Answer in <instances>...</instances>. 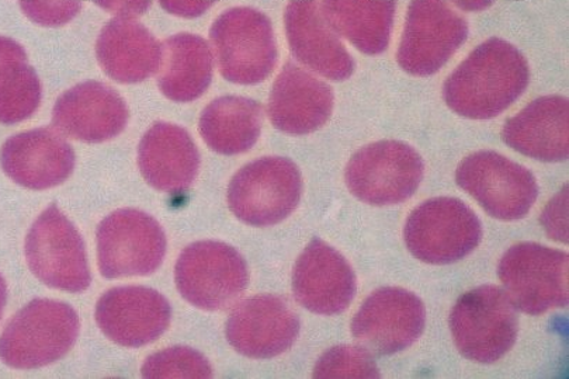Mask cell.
<instances>
[{
	"mask_svg": "<svg viewBox=\"0 0 569 379\" xmlns=\"http://www.w3.org/2000/svg\"><path fill=\"white\" fill-rule=\"evenodd\" d=\"M455 3L462 10H483L492 0H455Z\"/></svg>",
	"mask_w": 569,
	"mask_h": 379,
	"instance_id": "36",
	"label": "cell"
},
{
	"mask_svg": "<svg viewBox=\"0 0 569 379\" xmlns=\"http://www.w3.org/2000/svg\"><path fill=\"white\" fill-rule=\"evenodd\" d=\"M568 253L533 242L503 255L498 275L516 309L542 315L568 307Z\"/></svg>",
	"mask_w": 569,
	"mask_h": 379,
	"instance_id": "9",
	"label": "cell"
},
{
	"mask_svg": "<svg viewBox=\"0 0 569 379\" xmlns=\"http://www.w3.org/2000/svg\"><path fill=\"white\" fill-rule=\"evenodd\" d=\"M529 63L502 39L478 46L450 74L443 87L446 104L471 120L501 116L529 87Z\"/></svg>",
	"mask_w": 569,
	"mask_h": 379,
	"instance_id": "1",
	"label": "cell"
},
{
	"mask_svg": "<svg viewBox=\"0 0 569 379\" xmlns=\"http://www.w3.org/2000/svg\"><path fill=\"white\" fill-rule=\"evenodd\" d=\"M263 106L242 96L212 100L200 116L199 131L207 147L226 157L254 147L263 127Z\"/></svg>",
	"mask_w": 569,
	"mask_h": 379,
	"instance_id": "26",
	"label": "cell"
},
{
	"mask_svg": "<svg viewBox=\"0 0 569 379\" xmlns=\"http://www.w3.org/2000/svg\"><path fill=\"white\" fill-rule=\"evenodd\" d=\"M164 12L182 19H196L214 7L218 0H158Z\"/></svg>",
	"mask_w": 569,
	"mask_h": 379,
	"instance_id": "33",
	"label": "cell"
},
{
	"mask_svg": "<svg viewBox=\"0 0 569 379\" xmlns=\"http://www.w3.org/2000/svg\"><path fill=\"white\" fill-rule=\"evenodd\" d=\"M317 378H379L380 372L371 355L361 347L339 346L319 359Z\"/></svg>",
	"mask_w": 569,
	"mask_h": 379,
	"instance_id": "30",
	"label": "cell"
},
{
	"mask_svg": "<svg viewBox=\"0 0 569 379\" xmlns=\"http://www.w3.org/2000/svg\"><path fill=\"white\" fill-rule=\"evenodd\" d=\"M138 167L153 189L179 196L199 174V149L184 128L158 122L142 137L138 147Z\"/></svg>",
	"mask_w": 569,
	"mask_h": 379,
	"instance_id": "22",
	"label": "cell"
},
{
	"mask_svg": "<svg viewBox=\"0 0 569 379\" xmlns=\"http://www.w3.org/2000/svg\"><path fill=\"white\" fill-rule=\"evenodd\" d=\"M322 13L339 37L366 56H380L390 46L397 0H322Z\"/></svg>",
	"mask_w": 569,
	"mask_h": 379,
	"instance_id": "27",
	"label": "cell"
},
{
	"mask_svg": "<svg viewBox=\"0 0 569 379\" xmlns=\"http://www.w3.org/2000/svg\"><path fill=\"white\" fill-rule=\"evenodd\" d=\"M99 269L106 279L156 273L167 255V237L148 213L126 208L106 217L96 232Z\"/></svg>",
	"mask_w": 569,
	"mask_h": 379,
	"instance_id": "13",
	"label": "cell"
},
{
	"mask_svg": "<svg viewBox=\"0 0 569 379\" xmlns=\"http://www.w3.org/2000/svg\"><path fill=\"white\" fill-rule=\"evenodd\" d=\"M209 36L218 71L228 82L262 83L278 66L273 24L258 9H228L211 24Z\"/></svg>",
	"mask_w": 569,
	"mask_h": 379,
	"instance_id": "2",
	"label": "cell"
},
{
	"mask_svg": "<svg viewBox=\"0 0 569 379\" xmlns=\"http://www.w3.org/2000/svg\"><path fill=\"white\" fill-rule=\"evenodd\" d=\"M21 9L31 21L42 27L71 23L82 10V0H20Z\"/></svg>",
	"mask_w": 569,
	"mask_h": 379,
	"instance_id": "31",
	"label": "cell"
},
{
	"mask_svg": "<svg viewBox=\"0 0 569 379\" xmlns=\"http://www.w3.org/2000/svg\"><path fill=\"white\" fill-rule=\"evenodd\" d=\"M129 117V107L113 88L89 80L58 98L52 127L72 140L102 143L119 137Z\"/></svg>",
	"mask_w": 569,
	"mask_h": 379,
	"instance_id": "17",
	"label": "cell"
},
{
	"mask_svg": "<svg viewBox=\"0 0 569 379\" xmlns=\"http://www.w3.org/2000/svg\"><path fill=\"white\" fill-rule=\"evenodd\" d=\"M403 238L415 258L423 263L443 266L472 253L481 242L482 227L465 202L439 197L425 201L409 216Z\"/></svg>",
	"mask_w": 569,
	"mask_h": 379,
	"instance_id": "7",
	"label": "cell"
},
{
	"mask_svg": "<svg viewBox=\"0 0 569 379\" xmlns=\"http://www.w3.org/2000/svg\"><path fill=\"white\" fill-rule=\"evenodd\" d=\"M450 329L466 359L491 365L501 360L518 339V312L502 288L482 286L457 301Z\"/></svg>",
	"mask_w": 569,
	"mask_h": 379,
	"instance_id": "4",
	"label": "cell"
},
{
	"mask_svg": "<svg viewBox=\"0 0 569 379\" xmlns=\"http://www.w3.org/2000/svg\"><path fill=\"white\" fill-rule=\"evenodd\" d=\"M81 329L68 303L34 300L9 320L0 336V360L16 370H34L61 360Z\"/></svg>",
	"mask_w": 569,
	"mask_h": 379,
	"instance_id": "3",
	"label": "cell"
},
{
	"mask_svg": "<svg viewBox=\"0 0 569 379\" xmlns=\"http://www.w3.org/2000/svg\"><path fill=\"white\" fill-rule=\"evenodd\" d=\"M8 301V287L2 275H0V319H2L3 309L7 307Z\"/></svg>",
	"mask_w": 569,
	"mask_h": 379,
	"instance_id": "37",
	"label": "cell"
},
{
	"mask_svg": "<svg viewBox=\"0 0 569 379\" xmlns=\"http://www.w3.org/2000/svg\"><path fill=\"white\" fill-rule=\"evenodd\" d=\"M287 42L301 66L321 77L343 82L355 61L322 13L319 0H291L284 12Z\"/></svg>",
	"mask_w": 569,
	"mask_h": 379,
	"instance_id": "19",
	"label": "cell"
},
{
	"mask_svg": "<svg viewBox=\"0 0 569 379\" xmlns=\"http://www.w3.org/2000/svg\"><path fill=\"white\" fill-rule=\"evenodd\" d=\"M423 173V160L411 146L380 141L353 154L345 179L356 199L370 206H392L417 193Z\"/></svg>",
	"mask_w": 569,
	"mask_h": 379,
	"instance_id": "8",
	"label": "cell"
},
{
	"mask_svg": "<svg viewBox=\"0 0 569 379\" xmlns=\"http://www.w3.org/2000/svg\"><path fill=\"white\" fill-rule=\"evenodd\" d=\"M467 36V20L448 0H411L397 61L413 77H432L465 44Z\"/></svg>",
	"mask_w": 569,
	"mask_h": 379,
	"instance_id": "11",
	"label": "cell"
},
{
	"mask_svg": "<svg viewBox=\"0 0 569 379\" xmlns=\"http://www.w3.org/2000/svg\"><path fill=\"white\" fill-rule=\"evenodd\" d=\"M41 82L23 60L8 61L0 69V122L18 124L30 119L41 103Z\"/></svg>",
	"mask_w": 569,
	"mask_h": 379,
	"instance_id": "28",
	"label": "cell"
},
{
	"mask_svg": "<svg viewBox=\"0 0 569 379\" xmlns=\"http://www.w3.org/2000/svg\"><path fill=\"white\" fill-rule=\"evenodd\" d=\"M0 160L4 173L30 190L60 186L76 169V152L54 127L36 128L10 138Z\"/></svg>",
	"mask_w": 569,
	"mask_h": 379,
	"instance_id": "20",
	"label": "cell"
},
{
	"mask_svg": "<svg viewBox=\"0 0 569 379\" xmlns=\"http://www.w3.org/2000/svg\"><path fill=\"white\" fill-rule=\"evenodd\" d=\"M302 178L292 160L268 157L248 163L228 187V206L251 227L278 226L299 207Z\"/></svg>",
	"mask_w": 569,
	"mask_h": 379,
	"instance_id": "5",
	"label": "cell"
},
{
	"mask_svg": "<svg viewBox=\"0 0 569 379\" xmlns=\"http://www.w3.org/2000/svg\"><path fill=\"white\" fill-rule=\"evenodd\" d=\"M456 180L489 216L501 221L522 220L539 196L529 169L493 151L476 152L462 160Z\"/></svg>",
	"mask_w": 569,
	"mask_h": 379,
	"instance_id": "10",
	"label": "cell"
},
{
	"mask_svg": "<svg viewBox=\"0 0 569 379\" xmlns=\"http://www.w3.org/2000/svg\"><path fill=\"white\" fill-rule=\"evenodd\" d=\"M567 205L566 200L562 201V193L556 197V200L551 202L547 210L545 211V216H542V223L549 232L550 238L560 240V242H568V233H567V208L562 207Z\"/></svg>",
	"mask_w": 569,
	"mask_h": 379,
	"instance_id": "32",
	"label": "cell"
},
{
	"mask_svg": "<svg viewBox=\"0 0 569 379\" xmlns=\"http://www.w3.org/2000/svg\"><path fill=\"white\" fill-rule=\"evenodd\" d=\"M26 259L37 279L56 290L83 292L92 281L81 233L56 205L31 227Z\"/></svg>",
	"mask_w": 569,
	"mask_h": 379,
	"instance_id": "12",
	"label": "cell"
},
{
	"mask_svg": "<svg viewBox=\"0 0 569 379\" xmlns=\"http://www.w3.org/2000/svg\"><path fill=\"white\" fill-rule=\"evenodd\" d=\"M26 60L23 48L10 40H0V61Z\"/></svg>",
	"mask_w": 569,
	"mask_h": 379,
	"instance_id": "35",
	"label": "cell"
},
{
	"mask_svg": "<svg viewBox=\"0 0 569 379\" xmlns=\"http://www.w3.org/2000/svg\"><path fill=\"white\" fill-rule=\"evenodd\" d=\"M172 308L167 298L152 288L117 287L100 298L96 322L114 343L138 349L167 332Z\"/></svg>",
	"mask_w": 569,
	"mask_h": 379,
	"instance_id": "16",
	"label": "cell"
},
{
	"mask_svg": "<svg viewBox=\"0 0 569 379\" xmlns=\"http://www.w3.org/2000/svg\"><path fill=\"white\" fill-rule=\"evenodd\" d=\"M214 66V52L203 37L191 33L169 37L162 42L159 89L169 100L191 103L209 90Z\"/></svg>",
	"mask_w": 569,
	"mask_h": 379,
	"instance_id": "25",
	"label": "cell"
},
{
	"mask_svg": "<svg viewBox=\"0 0 569 379\" xmlns=\"http://www.w3.org/2000/svg\"><path fill=\"white\" fill-rule=\"evenodd\" d=\"M333 90L295 62H287L269 98L271 124L289 136H307L327 126L333 111Z\"/></svg>",
	"mask_w": 569,
	"mask_h": 379,
	"instance_id": "21",
	"label": "cell"
},
{
	"mask_svg": "<svg viewBox=\"0 0 569 379\" xmlns=\"http://www.w3.org/2000/svg\"><path fill=\"white\" fill-rule=\"evenodd\" d=\"M92 2L108 13L138 19L150 10L153 0H92Z\"/></svg>",
	"mask_w": 569,
	"mask_h": 379,
	"instance_id": "34",
	"label": "cell"
},
{
	"mask_svg": "<svg viewBox=\"0 0 569 379\" xmlns=\"http://www.w3.org/2000/svg\"><path fill=\"white\" fill-rule=\"evenodd\" d=\"M96 58L116 82L141 83L158 73L162 42L137 18L114 16L96 40Z\"/></svg>",
	"mask_w": 569,
	"mask_h": 379,
	"instance_id": "23",
	"label": "cell"
},
{
	"mask_svg": "<svg viewBox=\"0 0 569 379\" xmlns=\"http://www.w3.org/2000/svg\"><path fill=\"white\" fill-rule=\"evenodd\" d=\"M180 296L204 311L228 309L249 285L247 261L236 249L214 240L186 248L174 267Z\"/></svg>",
	"mask_w": 569,
	"mask_h": 379,
	"instance_id": "6",
	"label": "cell"
},
{
	"mask_svg": "<svg viewBox=\"0 0 569 379\" xmlns=\"http://www.w3.org/2000/svg\"><path fill=\"white\" fill-rule=\"evenodd\" d=\"M147 378H210V362L199 351L173 347L150 357L142 367Z\"/></svg>",
	"mask_w": 569,
	"mask_h": 379,
	"instance_id": "29",
	"label": "cell"
},
{
	"mask_svg": "<svg viewBox=\"0 0 569 379\" xmlns=\"http://www.w3.org/2000/svg\"><path fill=\"white\" fill-rule=\"evenodd\" d=\"M356 290L358 282L349 261L322 239H312L292 273L297 302L312 313L332 317L349 308Z\"/></svg>",
	"mask_w": 569,
	"mask_h": 379,
	"instance_id": "18",
	"label": "cell"
},
{
	"mask_svg": "<svg viewBox=\"0 0 569 379\" xmlns=\"http://www.w3.org/2000/svg\"><path fill=\"white\" fill-rule=\"evenodd\" d=\"M569 103L562 96H542L507 121L508 147L541 162H562L569 154Z\"/></svg>",
	"mask_w": 569,
	"mask_h": 379,
	"instance_id": "24",
	"label": "cell"
},
{
	"mask_svg": "<svg viewBox=\"0 0 569 379\" xmlns=\"http://www.w3.org/2000/svg\"><path fill=\"white\" fill-rule=\"evenodd\" d=\"M453 2H455V0H453Z\"/></svg>",
	"mask_w": 569,
	"mask_h": 379,
	"instance_id": "38",
	"label": "cell"
},
{
	"mask_svg": "<svg viewBox=\"0 0 569 379\" xmlns=\"http://www.w3.org/2000/svg\"><path fill=\"white\" fill-rule=\"evenodd\" d=\"M300 318L283 297L254 296L233 309L227 339L249 359L268 360L286 353L300 333Z\"/></svg>",
	"mask_w": 569,
	"mask_h": 379,
	"instance_id": "15",
	"label": "cell"
},
{
	"mask_svg": "<svg viewBox=\"0 0 569 379\" xmlns=\"http://www.w3.org/2000/svg\"><path fill=\"white\" fill-rule=\"evenodd\" d=\"M427 309L411 291L398 287L371 293L356 313L352 333L369 355L392 356L407 350L422 336Z\"/></svg>",
	"mask_w": 569,
	"mask_h": 379,
	"instance_id": "14",
	"label": "cell"
}]
</instances>
